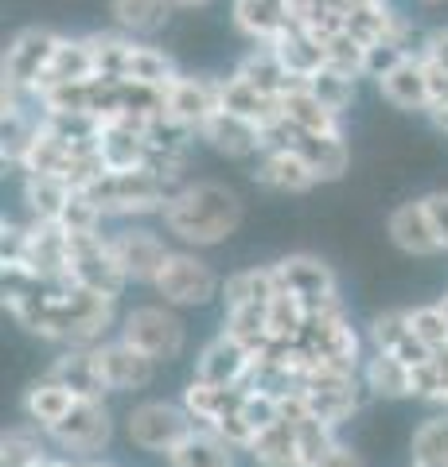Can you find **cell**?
<instances>
[{"label":"cell","instance_id":"cell-28","mask_svg":"<svg viewBox=\"0 0 448 467\" xmlns=\"http://www.w3.org/2000/svg\"><path fill=\"white\" fill-rule=\"evenodd\" d=\"M234 27L257 47V43H273L293 20H288V5L285 0H234L230 5Z\"/></svg>","mask_w":448,"mask_h":467},{"label":"cell","instance_id":"cell-22","mask_svg":"<svg viewBox=\"0 0 448 467\" xmlns=\"http://www.w3.org/2000/svg\"><path fill=\"white\" fill-rule=\"evenodd\" d=\"M234 78H242L245 86H254L257 94H266L273 101H281L288 90H297V86H300V78L288 75L285 63L277 58V51H273L269 43H257V47H250L238 58Z\"/></svg>","mask_w":448,"mask_h":467},{"label":"cell","instance_id":"cell-41","mask_svg":"<svg viewBox=\"0 0 448 467\" xmlns=\"http://www.w3.org/2000/svg\"><path fill=\"white\" fill-rule=\"evenodd\" d=\"M308 319H312L308 304H300L297 296H288V292H277V296L269 300V335H273V343H300Z\"/></svg>","mask_w":448,"mask_h":467},{"label":"cell","instance_id":"cell-12","mask_svg":"<svg viewBox=\"0 0 448 467\" xmlns=\"http://www.w3.org/2000/svg\"><path fill=\"white\" fill-rule=\"evenodd\" d=\"M164 101H168V121L199 137V129L223 109V78L180 75L164 90Z\"/></svg>","mask_w":448,"mask_h":467},{"label":"cell","instance_id":"cell-40","mask_svg":"<svg viewBox=\"0 0 448 467\" xmlns=\"http://www.w3.org/2000/svg\"><path fill=\"white\" fill-rule=\"evenodd\" d=\"M86 43H90L98 78H125L129 55H133V43H137L133 36H125V32H94V36H86Z\"/></svg>","mask_w":448,"mask_h":467},{"label":"cell","instance_id":"cell-26","mask_svg":"<svg viewBox=\"0 0 448 467\" xmlns=\"http://www.w3.org/2000/svg\"><path fill=\"white\" fill-rule=\"evenodd\" d=\"M359 378H363L370 398H382V401H410L413 398V367H406V362L394 355L367 350Z\"/></svg>","mask_w":448,"mask_h":467},{"label":"cell","instance_id":"cell-36","mask_svg":"<svg viewBox=\"0 0 448 467\" xmlns=\"http://www.w3.org/2000/svg\"><path fill=\"white\" fill-rule=\"evenodd\" d=\"M245 456H250L254 467H305V460H300V444H297V429L288 425L285 417L257 436V444L245 451Z\"/></svg>","mask_w":448,"mask_h":467},{"label":"cell","instance_id":"cell-34","mask_svg":"<svg viewBox=\"0 0 448 467\" xmlns=\"http://www.w3.org/2000/svg\"><path fill=\"white\" fill-rule=\"evenodd\" d=\"M223 109L242 117V121L257 125V129H266V125H273L281 117V101L257 94L254 86H245L242 78L230 75V78H223Z\"/></svg>","mask_w":448,"mask_h":467},{"label":"cell","instance_id":"cell-4","mask_svg":"<svg viewBox=\"0 0 448 467\" xmlns=\"http://www.w3.org/2000/svg\"><path fill=\"white\" fill-rule=\"evenodd\" d=\"M192 429L195 420L183 409V401H168V398H144L137 405H129L121 417V436L129 441V448L149 451V456H161V460H168Z\"/></svg>","mask_w":448,"mask_h":467},{"label":"cell","instance_id":"cell-44","mask_svg":"<svg viewBox=\"0 0 448 467\" xmlns=\"http://www.w3.org/2000/svg\"><path fill=\"white\" fill-rule=\"evenodd\" d=\"M410 327H413L417 343H422L429 355H441V350H448V316H444V308L437 300L410 308Z\"/></svg>","mask_w":448,"mask_h":467},{"label":"cell","instance_id":"cell-13","mask_svg":"<svg viewBox=\"0 0 448 467\" xmlns=\"http://www.w3.org/2000/svg\"><path fill=\"white\" fill-rule=\"evenodd\" d=\"M59 39L63 36L51 32V27H24V32L5 47V82L36 94L39 78L47 75V67L55 58Z\"/></svg>","mask_w":448,"mask_h":467},{"label":"cell","instance_id":"cell-3","mask_svg":"<svg viewBox=\"0 0 448 467\" xmlns=\"http://www.w3.org/2000/svg\"><path fill=\"white\" fill-rule=\"evenodd\" d=\"M86 195L98 202V211L106 218L137 223V218L149 214H164L172 187L152 168H141V171H106L94 187H86Z\"/></svg>","mask_w":448,"mask_h":467},{"label":"cell","instance_id":"cell-11","mask_svg":"<svg viewBox=\"0 0 448 467\" xmlns=\"http://www.w3.org/2000/svg\"><path fill=\"white\" fill-rule=\"evenodd\" d=\"M273 273H277V288L288 292V296H297L300 304H308V312L328 308V304L343 300L336 269H331L324 257H316V254L277 257V261H273Z\"/></svg>","mask_w":448,"mask_h":467},{"label":"cell","instance_id":"cell-48","mask_svg":"<svg viewBox=\"0 0 448 467\" xmlns=\"http://www.w3.org/2000/svg\"><path fill=\"white\" fill-rule=\"evenodd\" d=\"M320 467H367V460L359 456V451H355L351 444H347V441H339L336 448L328 451V460H324Z\"/></svg>","mask_w":448,"mask_h":467},{"label":"cell","instance_id":"cell-20","mask_svg":"<svg viewBox=\"0 0 448 467\" xmlns=\"http://www.w3.org/2000/svg\"><path fill=\"white\" fill-rule=\"evenodd\" d=\"M254 180L262 183L266 192H277V195H305V192H312V187L320 183L297 149L262 152L257 156V168H254Z\"/></svg>","mask_w":448,"mask_h":467},{"label":"cell","instance_id":"cell-33","mask_svg":"<svg viewBox=\"0 0 448 467\" xmlns=\"http://www.w3.org/2000/svg\"><path fill=\"white\" fill-rule=\"evenodd\" d=\"M297 152L305 156V164L312 168V175L320 183H336L343 180L347 164H351V149H347V137H297Z\"/></svg>","mask_w":448,"mask_h":467},{"label":"cell","instance_id":"cell-47","mask_svg":"<svg viewBox=\"0 0 448 467\" xmlns=\"http://www.w3.org/2000/svg\"><path fill=\"white\" fill-rule=\"evenodd\" d=\"M417 51H422V55L429 58V63H437V67H444V70H448V27H437V32H429V36H425V43H422Z\"/></svg>","mask_w":448,"mask_h":467},{"label":"cell","instance_id":"cell-53","mask_svg":"<svg viewBox=\"0 0 448 467\" xmlns=\"http://www.w3.org/2000/svg\"><path fill=\"white\" fill-rule=\"evenodd\" d=\"M437 304H441V308H444V316H448V292H444V296H441Z\"/></svg>","mask_w":448,"mask_h":467},{"label":"cell","instance_id":"cell-19","mask_svg":"<svg viewBox=\"0 0 448 467\" xmlns=\"http://www.w3.org/2000/svg\"><path fill=\"white\" fill-rule=\"evenodd\" d=\"M47 378L67 386L78 401H106L109 398L106 378H102V370H98V358H94V347L90 350H82V347L59 350V358L47 367Z\"/></svg>","mask_w":448,"mask_h":467},{"label":"cell","instance_id":"cell-23","mask_svg":"<svg viewBox=\"0 0 448 467\" xmlns=\"http://www.w3.org/2000/svg\"><path fill=\"white\" fill-rule=\"evenodd\" d=\"M379 94L394 109L429 113V78H425V58H422V51H413L410 58H401V63L390 70L386 78H379Z\"/></svg>","mask_w":448,"mask_h":467},{"label":"cell","instance_id":"cell-7","mask_svg":"<svg viewBox=\"0 0 448 467\" xmlns=\"http://www.w3.org/2000/svg\"><path fill=\"white\" fill-rule=\"evenodd\" d=\"M121 420L109 413L106 401H78L70 413L47 432L51 448L70 460H106Z\"/></svg>","mask_w":448,"mask_h":467},{"label":"cell","instance_id":"cell-50","mask_svg":"<svg viewBox=\"0 0 448 467\" xmlns=\"http://www.w3.org/2000/svg\"><path fill=\"white\" fill-rule=\"evenodd\" d=\"M32 467H70V460H67V456H59V451H55V448H51V451H47V456H39V460H36Z\"/></svg>","mask_w":448,"mask_h":467},{"label":"cell","instance_id":"cell-17","mask_svg":"<svg viewBox=\"0 0 448 467\" xmlns=\"http://www.w3.org/2000/svg\"><path fill=\"white\" fill-rule=\"evenodd\" d=\"M367 347L379 350V355H394L406 367H422L432 355L417 343V335L410 327V308H386L379 316H370L367 324Z\"/></svg>","mask_w":448,"mask_h":467},{"label":"cell","instance_id":"cell-25","mask_svg":"<svg viewBox=\"0 0 448 467\" xmlns=\"http://www.w3.org/2000/svg\"><path fill=\"white\" fill-rule=\"evenodd\" d=\"M281 117L300 137H339L343 133V117L331 113L305 82L281 98Z\"/></svg>","mask_w":448,"mask_h":467},{"label":"cell","instance_id":"cell-30","mask_svg":"<svg viewBox=\"0 0 448 467\" xmlns=\"http://www.w3.org/2000/svg\"><path fill=\"white\" fill-rule=\"evenodd\" d=\"M94 78H98V70H94V55H90V43H86V36L82 39L63 36L59 47H55V58H51L47 75H43L39 86H36V94L51 90V86H75V82H94Z\"/></svg>","mask_w":448,"mask_h":467},{"label":"cell","instance_id":"cell-31","mask_svg":"<svg viewBox=\"0 0 448 467\" xmlns=\"http://www.w3.org/2000/svg\"><path fill=\"white\" fill-rule=\"evenodd\" d=\"M168 467H234L238 463V451L230 448L219 432L211 429H192L176 444V451L164 460Z\"/></svg>","mask_w":448,"mask_h":467},{"label":"cell","instance_id":"cell-37","mask_svg":"<svg viewBox=\"0 0 448 467\" xmlns=\"http://www.w3.org/2000/svg\"><path fill=\"white\" fill-rule=\"evenodd\" d=\"M168 0H109V16L125 36H152L168 24Z\"/></svg>","mask_w":448,"mask_h":467},{"label":"cell","instance_id":"cell-29","mask_svg":"<svg viewBox=\"0 0 448 467\" xmlns=\"http://www.w3.org/2000/svg\"><path fill=\"white\" fill-rule=\"evenodd\" d=\"M273 51H277V58L285 63V70L293 78L300 82H308L316 70L328 67V58H324V39H316L308 27H300V24H288L285 32L269 43Z\"/></svg>","mask_w":448,"mask_h":467},{"label":"cell","instance_id":"cell-8","mask_svg":"<svg viewBox=\"0 0 448 467\" xmlns=\"http://www.w3.org/2000/svg\"><path fill=\"white\" fill-rule=\"evenodd\" d=\"M300 393H305L312 417L328 420L331 429H343L370 398L359 370H331V367L308 370V378L300 382Z\"/></svg>","mask_w":448,"mask_h":467},{"label":"cell","instance_id":"cell-49","mask_svg":"<svg viewBox=\"0 0 448 467\" xmlns=\"http://www.w3.org/2000/svg\"><path fill=\"white\" fill-rule=\"evenodd\" d=\"M214 0H168V8H180V12H199V8H211Z\"/></svg>","mask_w":448,"mask_h":467},{"label":"cell","instance_id":"cell-32","mask_svg":"<svg viewBox=\"0 0 448 467\" xmlns=\"http://www.w3.org/2000/svg\"><path fill=\"white\" fill-rule=\"evenodd\" d=\"M183 70L176 67L164 47L156 43H133V55H129V67H125V82H137V86H152V90H168Z\"/></svg>","mask_w":448,"mask_h":467},{"label":"cell","instance_id":"cell-9","mask_svg":"<svg viewBox=\"0 0 448 467\" xmlns=\"http://www.w3.org/2000/svg\"><path fill=\"white\" fill-rule=\"evenodd\" d=\"M70 285H78L86 292H98V296H106V300H118L129 288L106 230L70 238Z\"/></svg>","mask_w":448,"mask_h":467},{"label":"cell","instance_id":"cell-39","mask_svg":"<svg viewBox=\"0 0 448 467\" xmlns=\"http://www.w3.org/2000/svg\"><path fill=\"white\" fill-rule=\"evenodd\" d=\"M51 451V441L43 436L36 425H12L5 432V441H0V467H32L39 456H47Z\"/></svg>","mask_w":448,"mask_h":467},{"label":"cell","instance_id":"cell-51","mask_svg":"<svg viewBox=\"0 0 448 467\" xmlns=\"http://www.w3.org/2000/svg\"><path fill=\"white\" fill-rule=\"evenodd\" d=\"M70 467H113V463H106V460H70Z\"/></svg>","mask_w":448,"mask_h":467},{"label":"cell","instance_id":"cell-21","mask_svg":"<svg viewBox=\"0 0 448 467\" xmlns=\"http://www.w3.org/2000/svg\"><path fill=\"white\" fill-rule=\"evenodd\" d=\"M199 140L214 149L226 160H250V156H262V129L242 121V117L219 109L211 121L199 129Z\"/></svg>","mask_w":448,"mask_h":467},{"label":"cell","instance_id":"cell-27","mask_svg":"<svg viewBox=\"0 0 448 467\" xmlns=\"http://www.w3.org/2000/svg\"><path fill=\"white\" fill-rule=\"evenodd\" d=\"M277 273L273 265H250V269H234L223 276V312L230 308H266L277 296Z\"/></svg>","mask_w":448,"mask_h":467},{"label":"cell","instance_id":"cell-6","mask_svg":"<svg viewBox=\"0 0 448 467\" xmlns=\"http://www.w3.org/2000/svg\"><path fill=\"white\" fill-rule=\"evenodd\" d=\"M152 292L168 308H207L211 300L223 296V276L214 273L211 261L199 250H172L161 276H156Z\"/></svg>","mask_w":448,"mask_h":467},{"label":"cell","instance_id":"cell-46","mask_svg":"<svg viewBox=\"0 0 448 467\" xmlns=\"http://www.w3.org/2000/svg\"><path fill=\"white\" fill-rule=\"evenodd\" d=\"M422 202H425L429 223H432V230H437V238H441L444 254H448V192H429V195H422Z\"/></svg>","mask_w":448,"mask_h":467},{"label":"cell","instance_id":"cell-5","mask_svg":"<svg viewBox=\"0 0 448 467\" xmlns=\"http://www.w3.org/2000/svg\"><path fill=\"white\" fill-rule=\"evenodd\" d=\"M118 339L137 347L141 355H149L156 367H168V362L183 358L187 324L176 308H168V304H137V308H129L121 316Z\"/></svg>","mask_w":448,"mask_h":467},{"label":"cell","instance_id":"cell-15","mask_svg":"<svg viewBox=\"0 0 448 467\" xmlns=\"http://www.w3.org/2000/svg\"><path fill=\"white\" fill-rule=\"evenodd\" d=\"M94 358H98V370H102L109 393H141V389H149L156 382V370H161L149 355H141V350L129 347L125 339L98 343Z\"/></svg>","mask_w":448,"mask_h":467},{"label":"cell","instance_id":"cell-24","mask_svg":"<svg viewBox=\"0 0 448 467\" xmlns=\"http://www.w3.org/2000/svg\"><path fill=\"white\" fill-rule=\"evenodd\" d=\"M75 405H78L75 393H70L67 386H59L55 378L43 374V378H36V382L24 389V398H20V413H24L27 425H36L43 436H47V432H51L55 425H59V420H63Z\"/></svg>","mask_w":448,"mask_h":467},{"label":"cell","instance_id":"cell-35","mask_svg":"<svg viewBox=\"0 0 448 467\" xmlns=\"http://www.w3.org/2000/svg\"><path fill=\"white\" fill-rule=\"evenodd\" d=\"M75 187L51 175H24V207L32 214V223H59Z\"/></svg>","mask_w":448,"mask_h":467},{"label":"cell","instance_id":"cell-14","mask_svg":"<svg viewBox=\"0 0 448 467\" xmlns=\"http://www.w3.org/2000/svg\"><path fill=\"white\" fill-rule=\"evenodd\" d=\"M254 362H257V355H250L242 343H234L226 331H219L214 339H207L203 347H199L192 378H199V382H214V386L245 389L250 386V374H254Z\"/></svg>","mask_w":448,"mask_h":467},{"label":"cell","instance_id":"cell-18","mask_svg":"<svg viewBox=\"0 0 448 467\" xmlns=\"http://www.w3.org/2000/svg\"><path fill=\"white\" fill-rule=\"evenodd\" d=\"M242 398L245 389H234V386H214V382H199V378H187V386L180 393L183 409L192 413L195 429H219L226 417H234L242 409Z\"/></svg>","mask_w":448,"mask_h":467},{"label":"cell","instance_id":"cell-16","mask_svg":"<svg viewBox=\"0 0 448 467\" xmlns=\"http://www.w3.org/2000/svg\"><path fill=\"white\" fill-rule=\"evenodd\" d=\"M386 238H390L394 250H401L406 257H437V254H444V245H441L437 230H432V223H429L422 199L398 202V207L386 214Z\"/></svg>","mask_w":448,"mask_h":467},{"label":"cell","instance_id":"cell-43","mask_svg":"<svg viewBox=\"0 0 448 467\" xmlns=\"http://www.w3.org/2000/svg\"><path fill=\"white\" fill-rule=\"evenodd\" d=\"M367 55H370V47L363 39H355L347 27L324 39L328 67H336V70H343V75H351V78H367Z\"/></svg>","mask_w":448,"mask_h":467},{"label":"cell","instance_id":"cell-54","mask_svg":"<svg viewBox=\"0 0 448 467\" xmlns=\"http://www.w3.org/2000/svg\"><path fill=\"white\" fill-rule=\"evenodd\" d=\"M425 5H441V0H425Z\"/></svg>","mask_w":448,"mask_h":467},{"label":"cell","instance_id":"cell-45","mask_svg":"<svg viewBox=\"0 0 448 467\" xmlns=\"http://www.w3.org/2000/svg\"><path fill=\"white\" fill-rule=\"evenodd\" d=\"M413 51L406 47V43H379V47H370V55H367V78H386L390 70H394L401 58H410Z\"/></svg>","mask_w":448,"mask_h":467},{"label":"cell","instance_id":"cell-42","mask_svg":"<svg viewBox=\"0 0 448 467\" xmlns=\"http://www.w3.org/2000/svg\"><path fill=\"white\" fill-rule=\"evenodd\" d=\"M355 82L359 78H351V75H343V70H336V67H320L316 75L305 82L308 90L324 101V106L336 113V117H343L347 109L355 106Z\"/></svg>","mask_w":448,"mask_h":467},{"label":"cell","instance_id":"cell-1","mask_svg":"<svg viewBox=\"0 0 448 467\" xmlns=\"http://www.w3.org/2000/svg\"><path fill=\"white\" fill-rule=\"evenodd\" d=\"M164 234L180 242V250H211L238 234L245 207L234 187L219 180H195L172 192L164 207Z\"/></svg>","mask_w":448,"mask_h":467},{"label":"cell","instance_id":"cell-52","mask_svg":"<svg viewBox=\"0 0 448 467\" xmlns=\"http://www.w3.org/2000/svg\"><path fill=\"white\" fill-rule=\"evenodd\" d=\"M406 467H441V463H422V460H410Z\"/></svg>","mask_w":448,"mask_h":467},{"label":"cell","instance_id":"cell-10","mask_svg":"<svg viewBox=\"0 0 448 467\" xmlns=\"http://www.w3.org/2000/svg\"><path fill=\"white\" fill-rule=\"evenodd\" d=\"M113 242V254H118V265L125 273L129 285H156L164 261L172 254L168 245V234H156L152 226H141V223H125L109 234Z\"/></svg>","mask_w":448,"mask_h":467},{"label":"cell","instance_id":"cell-38","mask_svg":"<svg viewBox=\"0 0 448 467\" xmlns=\"http://www.w3.org/2000/svg\"><path fill=\"white\" fill-rule=\"evenodd\" d=\"M410 460L448 467V409H432L410 432Z\"/></svg>","mask_w":448,"mask_h":467},{"label":"cell","instance_id":"cell-2","mask_svg":"<svg viewBox=\"0 0 448 467\" xmlns=\"http://www.w3.org/2000/svg\"><path fill=\"white\" fill-rule=\"evenodd\" d=\"M118 300H106L98 292H86L78 285H63L51 292L47 308L36 319V327L27 335H36L43 343H59L67 347H82L90 350L98 343L109 339V331L118 327Z\"/></svg>","mask_w":448,"mask_h":467}]
</instances>
